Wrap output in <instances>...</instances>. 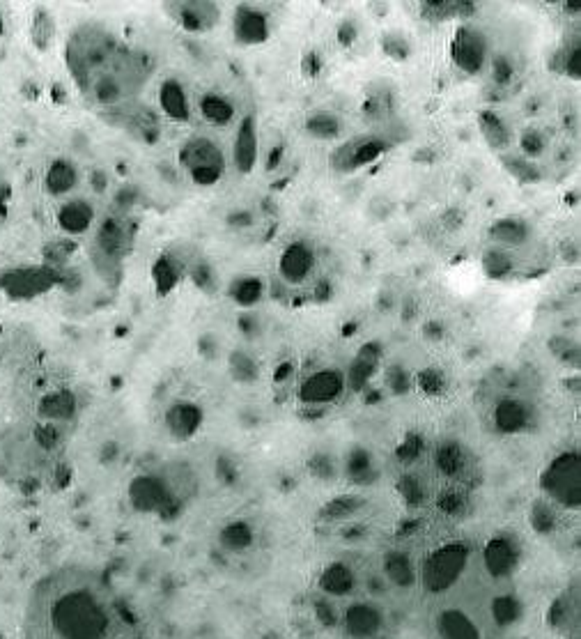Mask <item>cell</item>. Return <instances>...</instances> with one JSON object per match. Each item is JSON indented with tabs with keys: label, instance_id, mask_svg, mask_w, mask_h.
<instances>
[{
	"label": "cell",
	"instance_id": "2e32d148",
	"mask_svg": "<svg viewBox=\"0 0 581 639\" xmlns=\"http://www.w3.org/2000/svg\"><path fill=\"white\" fill-rule=\"evenodd\" d=\"M260 155V141H258V125H255L253 115L239 120L235 141H232V166L237 173L249 175L258 166Z\"/></svg>",
	"mask_w": 581,
	"mask_h": 639
},
{
	"label": "cell",
	"instance_id": "ac0fdd59",
	"mask_svg": "<svg viewBox=\"0 0 581 639\" xmlns=\"http://www.w3.org/2000/svg\"><path fill=\"white\" fill-rule=\"evenodd\" d=\"M384 359V348L382 343L368 341L363 343L359 352L354 354V359L350 361V368L345 373V382L352 391H363L368 387V382L373 380V375L377 373L379 364Z\"/></svg>",
	"mask_w": 581,
	"mask_h": 639
},
{
	"label": "cell",
	"instance_id": "603a6c76",
	"mask_svg": "<svg viewBox=\"0 0 581 639\" xmlns=\"http://www.w3.org/2000/svg\"><path fill=\"white\" fill-rule=\"evenodd\" d=\"M198 111L203 120L212 127H230L237 120V106L228 95L219 90H207L198 99Z\"/></svg>",
	"mask_w": 581,
	"mask_h": 639
},
{
	"label": "cell",
	"instance_id": "d4e9b609",
	"mask_svg": "<svg viewBox=\"0 0 581 639\" xmlns=\"http://www.w3.org/2000/svg\"><path fill=\"white\" fill-rule=\"evenodd\" d=\"M478 129H480V134H483L485 143L490 145L494 152H499V155H503V152H510V145H513L515 136H513V129H510L508 122L503 120L501 113H497L494 109L480 111L478 113Z\"/></svg>",
	"mask_w": 581,
	"mask_h": 639
},
{
	"label": "cell",
	"instance_id": "9c48e42d",
	"mask_svg": "<svg viewBox=\"0 0 581 639\" xmlns=\"http://www.w3.org/2000/svg\"><path fill=\"white\" fill-rule=\"evenodd\" d=\"M490 58V40L485 30L474 23H462L451 40V60L460 72L476 76L485 69Z\"/></svg>",
	"mask_w": 581,
	"mask_h": 639
},
{
	"label": "cell",
	"instance_id": "7c38bea8",
	"mask_svg": "<svg viewBox=\"0 0 581 639\" xmlns=\"http://www.w3.org/2000/svg\"><path fill=\"white\" fill-rule=\"evenodd\" d=\"M538 412L524 398H501L492 410V426L501 435H522L536 426Z\"/></svg>",
	"mask_w": 581,
	"mask_h": 639
},
{
	"label": "cell",
	"instance_id": "5bb4252c",
	"mask_svg": "<svg viewBox=\"0 0 581 639\" xmlns=\"http://www.w3.org/2000/svg\"><path fill=\"white\" fill-rule=\"evenodd\" d=\"M56 226L67 237L88 235L97 226V210L88 198L69 196L60 200L56 210Z\"/></svg>",
	"mask_w": 581,
	"mask_h": 639
},
{
	"label": "cell",
	"instance_id": "8d00e7d4",
	"mask_svg": "<svg viewBox=\"0 0 581 639\" xmlns=\"http://www.w3.org/2000/svg\"><path fill=\"white\" fill-rule=\"evenodd\" d=\"M554 522H556L554 508H552V504L547 502V499H542V502H538L536 506H533L531 525L536 527L540 534H549V531L554 529Z\"/></svg>",
	"mask_w": 581,
	"mask_h": 639
},
{
	"label": "cell",
	"instance_id": "e0dca14e",
	"mask_svg": "<svg viewBox=\"0 0 581 639\" xmlns=\"http://www.w3.org/2000/svg\"><path fill=\"white\" fill-rule=\"evenodd\" d=\"M81 184V168L76 166V161L67 157H56L46 166L44 177H42V187L46 191V196L51 198H69L79 189Z\"/></svg>",
	"mask_w": 581,
	"mask_h": 639
},
{
	"label": "cell",
	"instance_id": "30bf717a",
	"mask_svg": "<svg viewBox=\"0 0 581 639\" xmlns=\"http://www.w3.org/2000/svg\"><path fill=\"white\" fill-rule=\"evenodd\" d=\"M164 12L182 30L191 35H205L219 26L221 7L212 0H180V3H166Z\"/></svg>",
	"mask_w": 581,
	"mask_h": 639
},
{
	"label": "cell",
	"instance_id": "7a4b0ae2",
	"mask_svg": "<svg viewBox=\"0 0 581 639\" xmlns=\"http://www.w3.org/2000/svg\"><path fill=\"white\" fill-rule=\"evenodd\" d=\"M65 63L81 95L99 109L129 102L152 74L147 53L122 44L99 23H81L69 33Z\"/></svg>",
	"mask_w": 581,
	"mask_h": 639
},
{
	"label": "cell",
	"instance_id": "5b68a950",
	"mask_svg": "<svg viewBox=\"0 0 581 639\" xmlns=\"http://www.w3.org/2000/svg\"><path fill=\"white\" fill-rule=\"evenodd\" d=\"M540 490L549 504L577 511L581 506V460L577 451H563L540 474Z\"/></svg>",
	"mask_w": 581,
	"mask_h": 639
},
{
	"label": "cell",
	"instance_id": "484cf974",
	"mask_svg": "<svg viewBox=\"0 0 581 639\" xmlns=\"http://www.w3.org/2000/svg\"><path fill=\"white\" fill-rule=\"evenodd\" d=\"M476 12L478 5L469 3V0H425L421 5V19L430 23L471 19Z\"/></svg>",
	"mask_w": 581,
	"mask_h": 639
},
{
	"label": "cell",
	"instance_id": "f35d334b",
	"mask_svg": "<svg viewBox=\"0 0 581 639\" xmlns=\"http://www.w3.org/2000/svg\"><path fill=\"white\" fill-rule=\"evenodd\" d=\"M492 76L501 86H508V83L515 79V63L506 53H499V56L492 60Z\"/></svg>",
	"mask_w": 581,
	"mask_h": 639
},
{
	"label": "cell",
	"instance_id": "44dd1931",
	"mask_svg": "<svg viewBox=\"0 0 581 639\" xmlns=\"http://www.w3.org/2000/svg\"><path fill=\"white\" fill-rule=\"evenodd\" d=\"M487 237L499 249H522L533 240V230L522 217H501L490 223Z\"/></svg>",
	"mask_w": 581,
	"mask_h": 639
},
{
	"label": "cell",
	"instance_id": "ffe728a7",
	"mask_svg": "<svg viewBox=\"0 0 581 639\" xmlns=\"http://www.w3.org/2000/svg\"><path fill=\"white\" fill-rule=\"evenodd\" d=\"M76 410H79V403H76L74 391L53 389L37 405V421L60 428V423H67L76 417Z\"/></svg>",
	"mask_w": 581,
	"mask_h": 639
},
{
	"label": "cell",
	"instance_id": "9a60e30c",
	"mask_svg": "<svg viewBox=\"0 0 581 639\" xmlns=\"http://www.w3.org/2000/svg\"><path fill=\"white\" fill-rule=\"evenodd\" d=\"M232 33H235V40L244 46L265 44L271 35L269 14L251 3L237 5L235 17H232Z\"/></svg>",
	"mask_w": 581,
	"mask_h": 639
},
{
	"label": "cell",
	"instance_id": "4316f807",
	"mask_svg": "<svg viewBox=\"0 0 581 639\" xmlns=\"http://www.w3.org/2000/svg\"><path fill=\"white\" fill-rule=\"evenodd\" d=\"M441 639H480L478 626L462 610H444L437 619Z\"/></svg>",
	"mask_w": 581,
	"mask_h": 639
},
{
	"label": "cell",
	"instance_id": "d6a6232c",
	"mask_svg": "<svg viewBox=\"0 0 581 639\" xmlns=\"http://www.w3.org/2000/svg\"><path fill=\"white\" fill-rule=\"evenodd\" d=\"M154 283H157V288L161 295H166V292L173 290L177 283H180L182 279V265L177 263V260L170 256V253H164L157 263H154Z\"/></svg>",
	"mask_w": 581,
	"mask_h": 639
},
{
	"label": "cell",
	"instance_id": "e575fe53",
	"mask_svg": "<svg viewBox=\"0 0 581 639\" xmlns=\"http://www.w3.org/2000/svg\"><path fill=\"white\" fill-rule=\"evenodd\" d=\"M168 423H170V430H173L175 435L187 437V435L193 433V430L198 428L200 410H198L196 405H191V403L175 405L173 410H170V414H168Z\"/></svg>",
	"mask_w": 581,
	"mask_h": 639
},
{
	"label": "cell",
	"instance_id": "60d3db41",
	"mask_svg": "<svg viewBox=\"0 0 581 639\" xmlns=\"http://www.w3.org/2000/svg\"><path fill=\"white\" fill-rule=\"evenodd\" d=\"M232 371L237 373L239 380H255L258 377V366H255V361L249 357V354L244 352H235L232 354Z\"/></svg>",
	"mask_w": 581,
	"mask_h": 639
},
{
	"label": "cell",
	"instance_id": "7402d4cb",
	"mask_svg": "<svg viewBox=\"0 0 581 639\" xmlns=\"http://www.w3.org/2000/svg\"><path fill=\"white\" fill-rule=\"evenodd\" d=\"M384 628V614L370 603H359L345 612V630L354 639H375Z\"/></svg>",
	"mask_w": 581,
	"mask_h": 639
},
{
	"label": "cell",
	"instance_id": "d6986e66",
	"mask_svg": "<svg viewBox=\"0 0 581 639\" xmlns=\"http://www.w3.org/2000/svg\"><path fill=\"white\" fill-rule=\"evenodd\" d=\"M157 99H159V109L164 111L168 120L177 122V125H184V122L191 120V99L180 79L168 76V79L161 81Z\"/></svg>",
	"mask_w": 581,
	"mask_h": 639
},
{
	"label": "cell",
	"instance_id": "1f68e13d",
	"mask_svg": "<svg viewBox=\"0 0 581 639\" xmlns=\"http://www.w3.org/2000/svg\"><path fill=\"white\" fill-rule=\"evenodd\" d=\"M435 460L439 472L451 476V479H457V476L464 472V467H467V453H464V449L457 442L439 444Z\"/></svg>",
	"mask_w": 581,
	"mask_h": 639
},
{
	"label": "cell",
	"instance_id": "6da1fadb",
	"mask_svg": "<svg viewBox=\"0 0 581 639\" xmlns=\"http://www.w3.org/2000/svg\"><path fill=\"white\" fill-rule=\"evenodd\" d=\"M21 639H145V628L102 571L60 566L30 589Z\"/></svg>",
	"mask_w": 581,
	"mask_h": 639
},
{
	"label": "cell",
	"instance_id": "8992f818",
	"mask_svg": "<svg viewBox=\"0 0 581 639\" xmlns=\"http://www.w3.org/2000/svg\"><path fill=\"white\" fill-rule=\"evenodd\" d=\"M177 161L196 187H214L226 175V155L214 138L196 134L182 143Z\"/></svg>",
	"mask_w": 581,
	"mask_h": 639
},
{
	"label": "cell",
	"instance_id": "d590c367",
	"mask_svg": "<svg viewBox=\"0 0 581 639\" xmlns=\"http://www.w3.org/2000/svg\"><path fill=\"white\" fill-rule=\"evenodd\" d=\"M517 143H519V155L531 159V161L540 159L547 150V136L542 134V129H538V127L522 129V132H519Z\"/></svg>",
	"mask_w": 581,
	"mask_h": 639
},
{
	"label": "cell",
	"instance_id": "4fadbf2b",
	"mask_svg": "<svg viewBox=\"0 0 581 639\" xmlns=\"http://www.w3.org/2000/svg\"><path fill=\"white\" fill-rule=\"evenodd\" d=\"M315 263L317 256L313 244L306 240H292L278 256V276L288 286H301L311 279Z\"/></svg>",
	"mask_w": 581,
	"mask_h": 639
},
{
	"label": "cell",
	"instance_id": "f1b7e54d",
	"mask_svg": "<svg viewBox=\"0 0 581 639\" xmlns=\"http://www.w3.org/2000/svg\"><path fill=\"white\" fill-rule=\"evenodd\" d=\"M549 67L554 69L556 74L568 76L572 81L581 79V49H579V37L575 40H568L559 46V51L554 53L552 60H549Z\"/></svg>",
	"mask_w": 581,
	"mask_h": 639
},
{
	"label": "cell",
	"instance_id": "74e56055",
	"mask_svg": "<svg viewBox=\"0 0 581 639\" xmlns=\"http://www.w3.org/2000/svg\"><path fill=\"white\" fill-rule=\"evenodd\" d=\"M352 584V575L345 566H333L324 575V589L331 591V594H345L347 587Z\"/></svg>",
	"mask_w": 581,
	"mask_h": 639
},
{
	"label": "cell",
	"instance_id": "52a82bcc",
	"mask_svg": "<svg viewBox=\"0 0 581 639\" xmlns=\"http://www.w3.org/2000/svg\"><path fill=\"white\" fill-rule=\"evenodd\" d=\"M469 548L464 543H446L425 559L421 568V582L432 594H444L460 580L469 566Z\"/></svg>",
	"mask_w": 581,
	"mask_h": 639
},
{
	"label": "cell",
	"instance_id": "3957f363",
	"mask_svg": "<svg viewBox=\"0 0 581 639\" xmlns=\"http://www.w3.org/2000/svg\"><path fill=\"white\" fill-rule=\"evenodd\" d=\"M60 428L35 421L14 423L0 435V476L14 490L30 492L40 488L46 458H51L60 446Z\"/></svg>",
	"mask_w": 581,
	"mask_h": 639
},
{
	"label": "cell",
	"instance_id": "836d02e7",
	"mask_svg": "<svg viewBox=\"0 0 581 639\" xmlns=\"http://www.w3.org/2000/svg\"><path fill=\"white\" fill-rule=\"evenodd\" d=\"M230 295L239 306L251 309V306L258 304L262 295H265V283H262L258 276H242V279H237L235 283H232Z\"/></svg>",
	"mask_w": 581,
	"mask_h": 639
},
{
	"label": "cell",
	"instance_id": "83f0119b",
	"mask_svg": "<svg viewBox=\"0 0 581 639\" xmlns=\"http://www.w3.org/2000/svg\"><path fill=\"white\" fill-rule=\"evenodd\" d=\"M304 132L313 141L333 143L343 134V120L333 111H313L304 122Z\"/></svg>",
	"mask_w": 581,
	"mask_h": 639
},
{
	"label": "cell",
	"instance_id": "ba28073f",
	"mask_svg": "<svg viewBox=\"0 0 581 639\" xmlns=\"http://www.w3.org/2000/svg\"><path fill=\"white\" fill-rule=\"evenodd\" d=\"M391 150V141L384 136L370 134V136H356L350 138L347 143H340L331 150L329 155V166L331 171H336L340 175H350L361 171L363 166L373 164L382 155Z\"/></svg>",
	"mask_w": 581,
	"mask_h": 639
},
{
	"label": "cell",
	"instance_id": "4dcf8cb0",
	"mask_svg": "<svg viewBox=\"0 0 581 639\" xmlns=\"http://www.w3.org/2000/svg\"><path fill=\"white\" fill-rule=\"evenodd\" d=\"M480 265H483V274L492 281H503L515 272L513 256H510L506 249H499V246H490V249L483 253Z\"/></svg>",
	"mask_w": 581,
	"mask_h": 639
},
{
	"label": "cell",
	"instance_id": "cb8c5ba5",
	"mask_svg": "<svg viewBox=\"0 0 581 639\" xmlns=\"http://www.w3.org/2000/svg\"><path fill=\"white\" fill-rule=\"evenodd\" d=\"M519 559V548L517 541L513 538L501 534L494 536L490 543L485 545V566L497 577H506L515 571Z\"/></svg>",
	"mask_w": 581,
	"mask_h": 639
},
{
	"label": "cell",
	"instance_id": "8fae6325",
	"mask_svg": "<svg viewBox=\"0 0 581 639\" xmlns=\"http://www.w3.org/2000/svg\"><path fill=\"white\" fill-rule=\"evenodd\" d=\"M347 382L345 373L340 368H320V371H313L306 377L304 382L299 384L297 396L304 405H331L345 394Z\"/></svg>",
	"mask_w": 581,
	"mask_h": 639
},
{
	"label": "cell",
	"instance_id": "ab89813d",
	"mask_svg": "<svg viewBox=\"0 0 581 639\" xmlns=\"http://www.w3.org/2000/svg\"><path fill=\"white\" fill-rule=\"evenodd\" d=\"M382 46H384L386 56H391L395 60H405L409 56V51H412V46H409V42L400 33L386 35Z\"/></svg>",
	"mask_w": 581,
	"mask_h": 639
},
{
	"label": "cell",
	"instance_id": "f546056e",
	"mask_svg": "<svg viewBox=\"0 0 581 639\" xmlns=\"http://www.w3.org/2000/svg\"><path fill=\"white\" fill-rule=\"evenodd\" d=\"M503 168H506L510 177H515L519 184H538L542 180V171L536 161L526 159L515 152H503L499 155Z\"/></svg>",
	"mask_w": 581,
	"mask_h": 639
},
{
	"label": "cell",
	"instance_id": "277c9868",
	"mask_svg": "<svg viewBox=\"0 0 581 639\" xmlns=\"http://www.w3.org/2000/svg\"><path fill=\"white\" fill-rule=\"evenodd\" d=\"M134 246V226L122 214H108L95 226L90 244V260L102 279L120 276L125 260Z\"/></svg>",
	"mask_w": 581,
	"mask_h": 639
},
{
	"label": "cell",
	"instance_id": "b9f144b4",
	"mask_svg": "<svg viewBox=\"0 0 581 639\" xmlns=\"http://www.w3.org/2000/svg\"><path fill=\"white\" fill-rule=\"evenodd\" d=\"M389 97L384 95H370V99L366 102V106H363V111H366V115L370 120H382L389 115Z\"/></svg>",
	"mask_w": 581,
	"mask_h": 639
}]
</instances>
